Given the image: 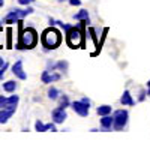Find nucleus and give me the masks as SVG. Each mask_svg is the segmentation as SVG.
<instances>
[{"label": "nucleus", "instance_id": "nucleus-18", "mask_svg": "<svg viewBox=\"0 0 150 144\" xmlns=\"http://www.w3.org/2000/svg\"><path fill=\"white\" fill-rule=\"evenodd\" d=\"M69 105V99H68V96L66 95H63L60 98V108H66Z\"/></svg>", "mask_w": 150, "mask_h": 144}, {"label": "nucleus", "instance_id": "nucleus-5", "mask_svg": "<svg viewBox=\"0 0 150 144\" xmlns=\"http://www.w3.org/2000/svg\"><path fill=\"white\" fill-rule=\"evenodd\" d=\"M128 117H129V114H128L126 110H117L114 113V123H112V128L116 131H122L128 123Z\"/></svg>", "mask_w": 150, "mask_h": 144}, {"label": "nucleus", "instance_id": "nucleus-15", "mask_svg": "<svg viewBox=\"0 0 150 144\" xmlns=\"http://www.w3.org/2000/svg\"><path fill=\"white\" fill-rule=\"evenodd\" d=\"M74 18H75V20H81V21L89 20V12H87L86 9H81L78 14H75V15H74Z\"/></svg>", "mask_w": 150, "mask_h": 144}, {"label": "nucleus", "instance_id": "nucleus-2", "mask_svg": "<svg viewBox=\"0 0 150 144\" xmlns=\"http://www.w3.org/2000/svg\"><path fill=\"white\" fill-rule=\"evenodd\" d=\"M41 41H42V45L47 48V50H54V48H57L62 42L60 32L56 30V29H47L42 33Z\"/></svg>", "mask_w": 150, "mask_h": 144}, {"label": "nucleus", "instance_id": "nucleus-13", "mask_svg": "<svg viewBox=\"0 0 150 144\" xmlns=\"http://www.w3.org/2000/svg\"><path fill=\"white\" fill-rule=\"evenodd\" d=\"M15 89H17V83H15V81L9 80V81L3 83V90H5V92H9V93H12V92H15Z\"/></svg>", "mask_w": 150, "mask_h": 144}, {"label": "nucleus", "instance_id": "nucleus-24", "mask_svg": "<svg viewBox=\"0 0 150 144\" xmlns=\"http://www.w3.org/2000/svg\"><path fill=\"white\" fill-rule=\"evenodd\" d=\"M47 126V131H50V129H51V131H56V126L53 125V123H48V125H45Z\"/></svg>", "mask_w": 150, "mask_h": 144}, {"label": "nucleus", "instance_id": "nucleus-16", "mask_svg": "<svg viewBox=\"0 0 150 144\" xmlns=\"http://www.w3.org/2000/svg\"><path fill=\"white\" fill-rule=\"evenodd\" d=\"M48 98L50 99H57L59 98V90L54 89V87H51V89L48 90Z\"/></svg>", "mask_w": 150, "mask_h": 144}, {"label": "nucleus", "instance_id": "nucleus-3", "mask_svg": "<svg viewBox=\"0 0 150 144\" xmlns=\"http://www.w3.org/2000/svg\"><path fill=\"white\" fill-rule=\"evenodd\" d=\"M35 12V9L33 8H26V9H12L9 14L5 17V23L6 24H12V23H18L20 20H23L24 17H27V15H30V14H33Z\"/></svg>", "mask_w": 150, "mask_h": 144}, {"label": "nucleus", "instance_id": "nucleus-27", "mask_svg": "<svg viewBox=\"0 0 150 144\" xmlns=\"http://www.w3.org/2000/svg\"><path fill=\"white\" fill-rule=\"evenodd\" d=\"M5 63H6V62H5V60H3V59H2V57H0V68H2V66H3V65H5Z\"/></svg>", "mask_w": 150, "mask_h": 144}, {"label": "nucleus", "instance_id": "nucleus-4", "mask_svg": "<svg viewBox=\"0 0 150 144\" xmlns=\"http://www.w3.org/2000/svg\"><path fill=\"white\" fill-rule=\"evenodd\" d=\"M66 42L71 48H78L81 44H83V33L78 27H74L69 29L66 32Z\"/></svg>", "mask_w": 150, "mask_h": 144}, {"label": "nucleus", "instance_id": "nucleus-7", "mask_svg": "<svg viewBox=\"0 0 150 144\" xmlns=\"http://www.w3.org/2000/svg\"><path fill=\"white\" fill-rule=\"evenodd\" d=\"M51 116H53V122L54 123H63L65 120L68 119V114L65 111V108H60V107L56 108V110H53Z\"/></svg>", "mask_w": 150, "mask_h": 144}, {"label": "nucleus", "instance_id": "nucleus-10", "mask_svg": "<svg viewBox=\"0 0 150 144\" xmlns=\"http://www.w3.org/2000/svg\"><path fill=\"white\" fill-rule=\"evenodd\" d=\"M14 113L15 110H12V108H0V123H6L14 116Z\"/></svg>", "mask_w": 150, "mask_h": 144}, {"label": "nucleus", "instance_id": "nucleus-14", "mask_svg": "<svg viewBox=\"0 0 150 144\" xmlns=\"http://www.w3.org/2000/svg\"><path fill=\"white\" fill-rule=\"evenodd\" d=\"M96 113L101 116V117L102 116H107V114H111V107L110 105H101V107H98Z\"/></svg>", "mask_w": 150, "mask_h": 144}, {"label": "nucleus", "instance_id": "nucleus-23", "mask_svg": "<svg viewBox=\"0 0 150 144\" xmlns=\"http://www.w3.org/2000/svg\"><path fill=\"white\" fill-rule=\"evenodd\" d=\"M69 3L72 6H80L81 5V0H69Z\"/></svg>", "mask_w": 150, "mask_h": 144}, {"label": "nucleus", "instance_id": "nucleus-19", "mask_svg": "<svg viewBox=\"0 0 150 144\" xmlns=\"http://www.w3.org/2000/svg\"><path fill=\"white\" fill-rule=\"evenodd\" d=\"M56 66H57V69H60V71H66V69H68V62H65V60H60V62L56 63Z\"/></svg>", "mask_w": 150, "mask_h": 144}, {"label": "nucleus", "instance_id": "nucleus-25", "mask_svg": "<svg viewBox=\"0 0 150 144\" xmlns=\"http://www.w3.org/2000/svg\"><path fill=\"white\" fill-rule=\"evenodd\" d=\"M81 101H83V102H84L86 105H89V107H90V99H87V98H83Z\"/></svg>", "mask_w": 150, "mask_h": 144}, {"label": "nucleus", "instance_id": "nucleus-21", "mask_svg": "<svg viewBox=\"0 0 150 144\" xmlns=\"http://www.w3.org/2000/svg\"><path fill=\"white\" fill-rule=\"evenodd\" d=\"M6 107V96H0V108H5Z\"/></svg>", "mask_w": 150, "mask_h": 144}, {"label": "nucleus", "instance_id": "nucleus-28", "mask_svg": "<svg viewBox=\"0 0 150 144\" xmlns=\"http://www.w3.org/2000/svg\"><path fill=\"white\" fill-rule=\"evenodd\" d=\"M3 5H5V0H0V8H3Z\"/></svg>", "mask_w": 150, "mask_h": 144}, {"label": "nucleus", "instance_id": "nucleus-12", "mask_svg": "<svg viewBox=\"0 0 150 144\" xmlns=\"http://www.w3.org/2000/svg\"><path fill=\"white\" fill-rule=\"evenodd\" d=\"M120 102H122L123 105H134V104H135L134 99H132V95H131L128 90H125V92H123L122 98H120Z\"/></svg>", "mask_w": 150, "mask_h": 144}, {"label": "nucleus", "instance_id": "nucleus-8", "mask_svg": "<svg viewBox=\"0 0 150 144\" xmlns=\"http://www.w3.org/2000/svg\"><path fill=\"white\" fill-rule=\"evenodd\" d=\"M12 72H14V75L17 78H20V80H26L27 78V74L23 69V60H18V62H15L14 65H12Z\"/></svg>", "mask_w": 150, "mask_h": 144}, {"label": "nucleus", "instance_id": "nucleus-11", "mask_svg": "<svg viewBox=\"0 0 150 144\" xmlns=\"http://www.w3.org/2000/svg\"><path fill=\"white\" fill-rule=\"evenodd\" d=\"M112 123H114V116H110V114H107V116H102V119H101V126L107 131V129H111L112 128Z\"/></svg>", "mask_w": 150, "mask_h": 144}, {"label": "nucleus", "instance_id": "nucleus-29", "mask_svg": "<svg viewBox=\"0 0 150 144\" xmlns=\"http://www.w3.org/2000/svg\"><path fill=\"white\" fill-rule=\"evenodd\" d=\"M147 87H150V81H149V83H147Z\"/></svg>", "mask_w": 150, "mask_h": 144}, {"label": "nucleus", "instance_id": "nucleus-17", "mask_svg": "<svg viewBox=\"0 0 150 144\" xmlns=\"http://www.w3.org/2000/svg\"><path fill=\"white\" fill-rule=\"evenodd\" d=\"M35 128H36V131H39V132H45L47 131V126L41 122V120H38V122L35 123Z\"/></svg>", "mask_w": 150, "mask_h": 144}, {"label": "nucleus", "instance_id": "nucleus-1", "mask_svg": "<svg viewBox=\"0 0 150 144\" xmlns=\"http://www.w3.org/2000/svg\"><path fill=\"white\" fill-rule=\"evenodd\" d=\"M38 42V35L33 29H24L21 30V35H20V41L18 44L15 45V48L18 50H26V48H33Z\"/></svg>", "mask_w": 150, "mask_h": 144}, {"label": "nucleus", "instance_id": "nucleus-22", "mask_svg": "<svg viewBox=\"0 0 150 144\" xmlns=\"http://www.w3.org/2000/svg\"><path fill=\"white\" fill-rule=\"evenodd\" d=\"M35 2V0H18V3L20 5H24V6H27V5H32Z\"/></svg>", "mask_w": 150, "mask_h": 144}, {"label": "nucleus", "instance_id": "nucleus-20", "mask_svg": "<svg viewBox=\"0 0 150 144\" xmlns=\"http://www.w3.org/2000/svg\"><path fill=\"white\" fill-rule=\"evenodd\" d=\"M8 66H9V65H8V63H5L2 68H0V78H3V75H5V72H6Z\"/></svg>", "mask_w": 150, "mask_h": 144}, {"label": "nucleus", "instance_id": "nucleus-9", "mask_svg": "<svg viewBox=\"0 0 150 144\" xmlns=\"http://www.w3.org/2000/svg\"><path fill=\"white\" fill-rule=\"evenodd\" d=\"M42 83H45V84H48V83H53V81H57V80H60V75L59 74H54L53 71H44L42 72Z\"/></svg>", "mask_w": 150, "mask_h": 144}, {"label": "nucleus", "instance_id": "nucleus-6", "mask_svg": "<svg viewBox=\"0 0 150 144\" xmlns=\"http://www.w3.org/2000/svg\"><path fill=\"white\" fill-rule=\"evenodd\" d=\"M71 105H72V110L77 114H80L81 117H87V116H89V105H86L83 101H75Z\"/></svg>", "mask_w": 150, "mask_h": 144}, {"label": "nucleus", "instance_id": "nucleus-26", "mask_svg": "<svg viewBox=\"0 0 150 144\" xmlns=\"http://www.w3.org/2000/svg\"><path fill=\"white\" fill-rule=\"evenodd\" d=\"M144 95H146V92H144V90H143V92H141V93H140V98H138V99H140V101H143V99H144Z\"/></svg>", "mask_w": 150, "mask_h": 144}, {"label": "nucleus", "instance_id": "nucleus-30", "mask_svg": "<svg viewBox=\"0 0 150 144\" xmlns=\"http://www.w3.org/2000/svg\"><path fill=\"white\" fill-rule=\"evenodd\" d=\"M147 93H149V95H150V87H149V92H147Z\"/></svg>", "mask_w": 150, "mask_h": 144}]
</instances>
